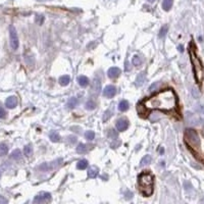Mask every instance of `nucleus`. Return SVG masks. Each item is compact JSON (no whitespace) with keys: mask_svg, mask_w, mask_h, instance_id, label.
I'll return each instance as SVG.
<instances>
[{"mask_svg":"<svg viewBox=\"0 0 204 204\" xmlns=\"http://www.w3.org/2000/svg\"><path fill=\"white\" fill-rule=\"evenodd\" d=\"M142 106L146 110H160L163 112H171L176 110L178 97L173 89H164L153 94L142 102Z\"/></svg>","mask_w":204,"mask_h":204,"instance_id":"nucleus-1","label":"nucleus"},{"mask_svg":"<svg viewBox=\"0 0 204 204\" xmlns=\"http://www.w3.org/2000/svg\"><path fill=\"white\" fill-rule=\"evenodd\" d=\"M184 141L195 158L204 164V129H187L184 133Z\"/></svg>","mask_w":204,"mask_h":204,"instance_id":"nucleus-2","label":"nucleus"},{"mask_svg":"<svg viewBox=\"0 0 204 204\" xmlns=\"http://www.w3.org/2000/svg\"><path fill=\"white\" fill-rule=\"evenodd\" d=\"M189 55L190 60H191L192 63V68H193L195 81H196V83L198 85H201L204 79V68L200 57L197 54V49L193 41H191V43L189 45Z\"/></svg>","mask_w":204,"mask_h":204,"instance_id":"nucleus-3","label":"nucleus"},{"mask_svg":"<svg viewBox=\"0 0 204 204\" xmlns=\"http://www.w3.org/2000/svg\"><path fill=\"white\" fill-rule=\"evenodd\" d=\"M138 186L143 196H151L154 190V176L151 173L144 171L138 176Z\"/></svg>","mask_w":204,"mask_h":204,"instance_id":"nucleus-4","label":"nucleus"},{"mask_svg":"<svg viewBox=\"0 0 204 204\" xmlns=\"http://www.w3.org/2000/svg\"><path fill=\"white\" fill-rule=\"evenodd\" d=\"M9 42L10 47L13 50H17L19 48V36H17V32L15 26L9 27Z\"/></svg>","mask_w":204,"mask_h":204,"instance_id":"nucleus-5","label":"nucleus"},{"mask_svg":"<svg viewBox=\"0 0 204 204\" xmlns=\"http://www.w3.org/2000/svg\"><path fill=\"white\" fill-rule=\"evenodd\" d=\"M51 200V195L46 192H43V193L37 195L34 199V202L35 204H46Z\"/></svg>","mask_w":204,"mask_h":204,"instance_id":"nucleus-6","label":"nucleus"},{"mask_svg":"<svg viewBox=\"0 0 204 204\" xmlns=\"http://www.w3.org/2000/svg\"><path fill=\"white\" fill-rule=\"evenodd\" d=\"M62 162V159H57L55 161L51 162V163H44V164H41L39 166V169L40 171H50V169H53L55 167L59 166V164Z\"/></svg>","mask_w":204,"mask_h":204,"instance_id":"nucleus-7","label":"nucleus"},{"mask_svg":"<svg viewBox=\"0 0 204 204\" xmlns=\"http://www.w3.org/2000/svg\"><path fill=\"white\" fill-rule=\"evenodd\" d=\"M100 88H101V82L98 78H95L93 80L92 87H91V94H93L94 96H97L100 92Z\"/></svg>","mask_w":204,"mask_h":204,"instance_id":"nucleus-8","label":"nucleus"},{"mask_svg":"<svg viewBox=\"0 0 204 204\" xmlns=\"http://www.w3.org/2000/svg\"><path fill=\"white\" fill-rule=\"evenodd\" d=\"M116 94V88L113 85H108L103 90V95L107 98H112Z\"/></svg>","mask_w":204,"mask_h":204,"instance_id":"nucleus-9","label":"nucleus"},{"mask_svg":"<svg viewBox=\"0 0 204 204\" xmlns=\"http://www.w3.org/2000/svg\"><path fill=\"white\" fill-rule=\"evenodd\" d=\"M129 127V121L127 120H123V118H121L116 121V129H118L120 132H123L126 131Z\"/></svg>","mask_w":204,"mask_h":204,"instance_id":"nucleus-10","label":"nucleus"},{"mask_svg":"<svg viewBox=\"0 0 204 204\" xmlns=\"http://www.w3.org/2000/svg\"><path fill=\"white\" fill-rule=\"evenodd\" d=\"M17 105V98L15 96H10L6 99L5 101V106L7 108H15Z\"/></svg>","mask_w":204,"mask_h":204,"instance_id":"nucleus-11","label":"nucleus"},{"mask_svg":"<svg viewBox=\"0 0 204 204\" xmlns=\"http://www.w3.org/2000/svg\"><path fill=\"white\" fill-rule=\"evenodd\" d=\"M107 75H108V77L110 78V79H115V78H118V76L121 75V70L118 68L113 66V68H109L108 72H107Z\"/></svg>","mask_w":204,"mask_h":204,"instance_id":"nucleus-12","label":"nucleus"},{"mask_svg":"<svg viewBox=\"0 0 204 204\" xmlns=\"http://www.w3.org/2000/svg\"><path fill=\"white\" fill-rule=\"evenodd\" d=\"M98 174H99V171H98V168L96 166H92L88 171V176H89V178H92V179L96 178Z\"/></svg>","mask_w":204,"mask_h":204,"instance_id":"nucleus-13","label":"nucleus"},{"mask_svg":"<svg viewBox=\"0 0 204 204\" xmlns=\"http://www.w3.org/2000/svg\"><path fill=\"white\" fill-rule=\"evenodd\" d=\"M78 82H79V84L81 87H87L89 85V79L87 77H85V76H81V77H79Z\"/></svg>","mask_w":204,"mask_h":204,"instance_id":"nucleus-14","label":"nucleus"},{"mask_svg":"<svg viewBox=\"0 0 204 204\" xmlns=\"http://www.w3.org/2000/svg\"><path fill=\"white\" fill-rule=\"evenodd\" d=\"M174 3V0H163L162 2V8H163L166 11H168L171 8Z\"/></svg>","mask_w":204,"mask_h":204,"instance_id":"nucleus-15","label":"nucleus"},{"mask_svg":"<svg viewBox=\"0 0 204 204\" xmlns=\"http://www.w3.org/2000/svg\"><path fill=\"white\" fill-rule=\"evenodd\" d=\"M77 105H78V99H77V98H75V97L70 98V99L68 101V103H66V106H68V108H70V109L75 108Z\"/></svg>","mask_w":204,"mask_h":204,"instance_id":"nucleus-16","label":"nucleus"},{"mask_svg":"<svg viewBox=\"0 0 204 204\" xmlns=\"http://www.w3.org/2000/svg\"><path fill=\"white\" fill-rule=\"evenodd\" d=\"M128 108H129V102H128L127 100H123V101L120 102V104H118V109H120V111H126V110H128Z\"/></svg>","mask_w":204,"mask_h":204,"instance_id":"nucleus-17","label":"nucleus"},{"mask_svg":"<svg viewBox=\"0 0 204 204\" xmlns=\"http://www.w3.org/2000/svg\"><path fill=\"white\" fill-rule=\"evenodd\" d=\"M70 81V76H62V77L59 78V84H60L61 86H66V85H68Z\"/></svg>","mask_w":204,"mask_h":204,"instance_id":"nucleus-18","label":"nucleus"},{"mask_svg":"<svg viewBox=\"0 0 204 204\" xmlns=\"http://www.w3.org/2000/svg\"><path fill=\"white\" fill-rule=\"evenodd\" d=\"M87 167H88V161H87V160H85V159L80 160V161L77 163V168L78 169H85V168H87Z\"/></svg>","mask_w":204,"mask_h":204,"instance_id":"nucleus-19","label":"nucleus"},{"mask_svg":"<svg viewBox=\"0 0 204 204\" xmlns=\"http://www.w3.org/2000/svg\"><path fill=\"white\" fill-rule=\"evenodd\" d=\"M8 152V147L6 144L4 143H1L0 144V156H4V155H6Z\"/></svg>","mask_w":204,"mask_h":204,"instance_id":"nucleus-20","label":"nucleus"},{"mask_svg":"<svg viewBox=\"0 0 204 204\" xmlns=\"http://www.w3.org/2000/svg\"><path fill=\"white\" fill-rule=\"evenodd\" d=\"M87 151H88V149H87V145H85V144H79L77 147V152L79 153V154H83V153H86Z\"/></svg>","mask_w":204,"mask_h":204,"instance_id":"nucleus-21","label":"nucleus"},{"mask_svg":"<svg viewBox=\"0 0 204 204\" xmlns=\"http://www.w3.org/2000/svg\"><path fill=\"white\" fill-rule=\"evenodd\" d=\"M49 137H50V140H51L52 142H54V143L59 142V140H60V137H59V135L57 134L56 132H51L49 135Z\"/></svg>","mask_w":204,"mask_h":204,"instance_id":"nucleus-22","label":"nucleus"},{"mask_svg":"<svg viewBox=\"0 0 204 204\" xmlns=\"http://www.w3.org/2000/svg\"><path fill=\"white\" fill-rule=\"evenodd\" d=\"M150 162H151V156L150 155H145V156L142 158V160H141V166H148Z\"/></svg>","mask_w":204,"mask_h":204,"instance_id":"nucleus-23","label":"nucleus"},{"mask_svg":"<svg viewBox=\"0 0 204 204\" xmlns=\"http://www.w3.org/2000/svg\"><path fill=\"white\" fill-rule=\"evenodd\" d=\"M11 158H13V159H20V157H22V152L19 150V149H17V150H15L12 153H11Z\"/></svg>","mask_w":204,"mask_h":204,"instance_id":"nucleus-24","label":"nucleus"},{"mask_svg":"<svg viewBox=\"0 0 204 204\" xmlns=\"http://www.w3.org/2000/svg\"><path fill=\"white\" fill-rule=\"evenodd\" d=\"M85 137H86L87 140L92 141V140L94 139V137H95V133H94L93 131H87V132L85 133Z\"/></svg>","mask_w":204,"mask_h":204,"instance_id":"nucleus-25","label":"nucleus"},{"mask_svg":"<svg viewBox=\"0 0 204 204\" xmlns=\"http://www.w3.org/2000/svg\"><path fill=\"white\" fill-rule=\"evenodd\" d=\"M167 26L166 25V26H163L162 27L161 29H160V31H159V34H158V36H159V38H163L164 36H166V32H167Z\"/></svg>","mask_w":204,"mask_h":204,"instance_id":"nucleus-26","label":"nucleus"},{"mask_svg":"<svg viewBox=\"0 0 204 204\" xmlns=\"http://www.w3.org/2000/svg\"><path fill=\"white\" fill-rule=\"evenodd\" d=\"M86 107L88 109H94L96 107V104H95V102L92 101V100H89V101L87 102V104H86Z\"/></svg>","mask_w":204,"mask_h":204,"instance_id":"nucleus-27","label":"nucleus"},{"mask_svg":"<svg viewBox=\"0 0 204 204\" xmlns=\"http://www.w3.org/2000/svg\"><path fill=\"white\" fill-rule=\"evenodd\" d=\"M133 65H141V58L139 56H134L133 57Z\"/></svg>","mask_w":204,"mask_h":204,"instance_id":"nucleus-28","label":"nucleus"},{"mask_svg":"<svg viewBox=\"0 0 204 204\" xmlns=\"http://www.w3.org/2000/svg\"><path fill=\"white\" fill-rule=\"evenodd\" d=\"M24 152H25V155L26 156H30V155L32 154V148H31V146L28 145V146H26L24 149Z\"/></svg>","mask_w":204,"mask_h":204,"instance_id":"nucleus-29","label":"nucleus"},{"mask_svg":"<svg viewBox=\"0 0 204 204\" xmlns=\"http://www.w3.org/2000/svg\"><path fill=\"white\" fill-rule=\"evenodd\" d=\"M5 115H6V112L4 110V108H2V107L0 106V118H5Z\"/></svg>","mask_w":204,"mask_h":204,"instance_id":"nucleus-30","label":"nucleus"},{"mask_svg":"<svg viewBox=\"0 0 204 204\" xmlns=\"http://www.w3.org/2000/svg\"><path fill=\"white\" fill-rule=\"evenodd\" d=\"M6 203H7L6 198H4L3 196H0V204H6Z\"/></svg>","mask_w":204,"mask_h":204,"instance_id":"nucleus-31","label":"nucleus"},{"mask_svg":"<svg viewBox=\"0 0 204 204\" xmlns=\"http://www.w3.org/2000/svg\"><path fill=\"white\" fill-rule=\"evenodd\" d=\"M112 136H113V137H116V136H118V134H115L113 130H111V131H110V133H109V134H108V137H112Z\"/></svg>","mask_w":204,"mask_h":204,"instance_id":"nucleus-32","label":"nucleus"},{"mask_svg":"<svg viewBox=\"0 0 204 204\" xmlns=\"http://www.w3.org/2000/svg\"><path fill=\"white\" fill-rule=\"evenodd\" d=\"M148 2H150V3H153V2H155L156 0H147Z\"/></svg>","mask_w":204,"mask_h":204,"instance_id":"nucleus-33","label":"nucleus"},{"mask_svg":"<svg viewBox=\"0 0 204 204\" xmlns=\"http://www.w3.org/2000/svg\"><path fill=\"white\" fill-rule=\"evenodd\" d=\"M37 1H40V2H43V1H50V0H37Z\"/></svg>","mask_w":204,"mask_h":204,"instance_id":"nucleus-34","label":"nucleus"},{"mask_svg":"<svg viewBox=\"0 0 204 204\" xmlns=\"http://www.w3.org/2000/svg\"><path fill=\"white\" fill-rule=\"evenodd\" d=\"M0 176H1V174H0Z\"/></svg>","mask_w":204,"mask_h":204,"instance_id":"nucleus-35","label":"nucleus"}]
</instances>
